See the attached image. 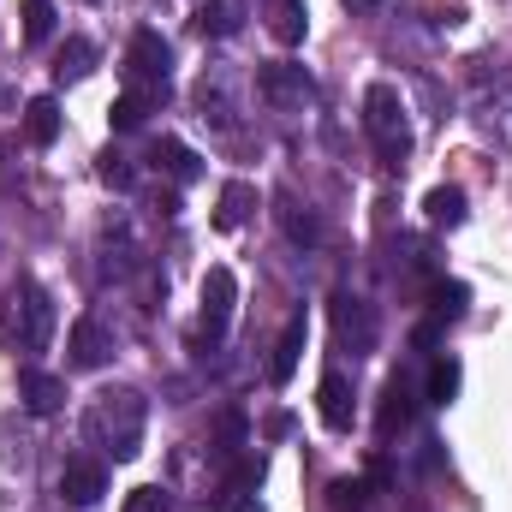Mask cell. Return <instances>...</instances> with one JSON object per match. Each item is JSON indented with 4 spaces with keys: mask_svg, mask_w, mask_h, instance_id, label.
<instances>
[{
    "mask_svg": "<svg viewBox=\"0 0 512 512\" xmlns=\"http://www.w3.org/2000/svg\"><path fill=\"white\" fill-rule=\"evenodd\" d=\"M233 310H239V280H233V268H209V274H203V340H209V346L227 340Z\"/></svg>",
    "mask_w": 512,
    "mask_h": 512,
    "instance_id": "5",
    "label": "cell"
},
{
    "mask_svg": "<svg viewBox=\"0 0 512 512\" xmlns=\"http://www.w3.org/2000/svg\"><path fill=\"white\" fill-rule=\"evenodd\" d=\"M256 96L268 102V108H310L316 102V84H310V72L304 66H262L256 72Z\"/></svg>",
    "mask_w": 512,
    "mask_h": 512,
    "instance_id": "6",
    "label": "cell"
},
{
    "mask_svg": "<svg viewBox=\"0 0 512 512\" xmlns=\"http://www.w3.org/2000/svg\"><path fill=\"white\" fill-rule=\"evenodd\" d=\"M268 435H274V441H286V435H292V417H286V411H274V417H268Z\"/></svg>",
    "mask_w": 512,
    "mask_h": 512,
    "instance_id": "33",
    "label": "cell"
},
{
    "mask_svg": "<svg viewBox=\"0 0 512 512\" xmlns=\"http://www.w3.org/2000/svg\"><path fill=\"white\" fill-rule=\"evenodd\" d=\"M54 36V0H24V42L42 48Z\"/></svg>",
    "mask_w": 512,
    "mask_h": 512,
    "instance_id": "25",
    "label": "cell"
},
{
    "mask_svg": "<svg viewBox=\"0 0 512 512\" xmlns=\"http://www.w3.org/2000/svg\"><path fill=\"white\" fill-rule=\"evenodd\" d=\"M346 6H352V12H370V6H376V0H346Z\"/></svg>",
    "mask_w": 512,
    "mask_h": 512,
    "instance_id": "34",
    "label": "cell"
},
{
    "mask_svg": "<svg viewBox=\"0 0 512 512\" xmlns=\"http://www.w3.org/2000/svg\"><path fill=\"white\" fill-rule=\"evenodd\" d=\"M102 179H108L114 191H131V185H137V167H131L126 155H114V149H108V155H102Z\"/></svg>",
    "mask_w": 512,
    "mask_h": 512,
    "instance_id": "30",
    "label": "cell"
},
{
    "mask_svg": "<svg viewBox=\"0 0 512 512\" xmlns=\"http://www.w3.org/2000/svg\"><path fill=\"white\" fill-rule=\"evenodd\" d=\"M411 340H417V346H423V352H429V346H435V340H441V322H423V328H417V334H411Z\"/></svg>",
    "mask_w": 512,
    "mask_h": 512,
    "instance_id": "32",
    "label": "cell"
},
{
    "mask_svg": "<svg viewBox=\"0 0 512 512\" xmlns=\"http://www.w3.org/2000/svg\"><path fill=\"white\" fill-rule=\"evenodd\" d=\"M66 352H72V370H102V364L114 358V334H108L96 316H78V322H72Z\"/></svg>",
    "mask_w": 512,
    "mask_h": 512,
    "instance_id": "10",
    "label": "cell"
},
{
    "mask_svg": "<svg viewBox=\"0 0 512 512\" xmlns=\"http://www.w3.org/2000/svg\"><path fill=\"white\" fill-rule=\"evenodd\" d=\"M60 495H66L72 507H96V501L108 495V465H102L96 453L66 459V471H60Z\"/></svg>",
    "mask_w": 512,
    "mask_h": 512,
    "instance_id": "8",
    "label": "cell"
},
{
    "mask_svg": "<svg viewBox=\"0 0 512 512\" xmlns=\"http://www.w3.org/2000/svg\"><path fill=\"white\" fill-rule=\"evenodd\" d=\"M268 30H274V42H304V30H310V12H304V0H274V18H268Z\"/></svg>",
    "mask_w": 512,
    "mask_h": 512,
    "instance_id": "23",
    "label": "cell"
},
{
    "mask_svg": "<svg viewBox=\"0 0 512 512\" xmlns=\"http://www.w3.org/2000/svg\"><path fill=\"white\" fill-rule=\"evenodd\" d=\"M251 215H256V185L227 179V185H221V203H215V227H221V233H239Z\"/></svg>",
    "mask_w": 512,
    "mask_h": 512,
    "instance_id": "14",
    "label": "cell"
},
{
    "mask_svg": "<svg viewBox=\"0 0 512 512\" xmlns=\"http://www.w3.org/2000/svg\"><path fill=\"white\" fill-rule=\"evenodd\" d=\"M84 435L114 453V459H137L143 453V399L131 387H102L90 399V417H84Z\"/></svg>",
    "mask_w": 512,
    "mask_h": 512,
    "instance_id": "1",
    "label": "cell"
},
{
    "mask_svg": "<svg viewBox=\"0 0 512 512\" xmlns=\"http://www.w3.org/2000/svg\"><path fill=\"white\" fill-rule=\"evenodd\" d=\"M411 417H417V387H411V376H393V382H387V393H382V411H376L382 441L405 435V429H411Z\"/></svg>",
    "mask_w": 512,
    "mask_h": 512,
    "instance_id": "11",
    "label": "cell"
},
{
    "mask_svg": "<svg viewBox=\"0 0 512 512\" xmlns=\"http://www.w3.org/2000/svg\"><path fill=\"white\" fill-rule=\"evenodd\" d=\"M316 405H322V423H328V429H340V435H346V429H352V417H358V405H352V382H346L340 370H328V376H322Z\"/></svg>",
    "mask_w": 512,
    "mask_h": 512,
    "instance_id": "13",
    "label": "cell"
},
{
    "mask_svg": "<svg viewBox=\"0 0 512 512\" xmlns=\"http://www.w3.org/2000/svg\"><path fill=\"white\" fill-rule=\"evenodd\" d=\"M251 18V0H203L197 6V30L203 36H239Z\"/></svg>",
    "mask_w": 512,
    "mask_h": 512,
    "instance_id": "15",
    "label": "cell"
},
{
    "mask_svg": "<svg viewBox=\"0 0 512 512\" xmlns=\"http://www.w3.org/2000/svg\"><path fill=\"white\" fill-rule=\"evenodd\" d=\"M262 489V459H239L233 471H227V501L215 512H227V507H239V512H256L251 507V495Z\"/></svg>",
    "mask_w": 512,
    "mask_h": 512,
    "instance_id": "18",
    "label": "cell"
},
{
    "mask_svg": "<svg viewBox=\"0 0 512 512\" xmlns=\"http://www.w3.org/2000/svg\"><path fill=\"white\" fill-rule=\"evenodd\" d=\"M221 441H227L221 453L233 459V453H239V441H245V417H239V411H227V417H221Z\"/></svg>",
    "mask_w": 512,
    "mask_h": 512,
    "instance_id": "31",
    "label": "cell"
},
{
    "mask_svg": "<svg viewBox=\"0 0 512 512\" xmlns=\"http://www.w3.org/2000/svg\"><path fill=\"white\" fill-rule=\"evenodd\" d=\"M459 382H465L459 358H435V364H429V382H423V399H429V405H453V399H459Z\"/></svg>",
    "mask_w": 512,
    "mask_h": 512,
    "instance_id": "22",
    "label": "cell"
},
{
    "mask_svg": "<svg viewBox=\"0 0 512 512\" xmlns=\"http://www.w3.org/2000/svg\"><path fill=\"white\" fill-rule=\"evenodd\" d=\"M0 334H6V346H18V352H42V346H48V334H54V298H48L30 274H18V280L6 286Z\"/></svg>",
    "mask_w": 512,
    "mask_h": 512,
    "instance_id": "2",
    "label": "cell"
},
{
    "mask_svg": "<svg viewBox=\"0 0 512 512\" xmlns=\"http://www.w3.org/2000/svg\"><path fill=\"white\" fill-rule=\"evenodd\" d=\"M477 126H483V137H495L501 149H512V84H507V90H495V96L483 102Z\"/></svg>",
    "mask_w": 512,
    "mask_h": 512,
    "instance_id": "19",
    "label": "cell"
},
{
    "mask_svg": "<svg viewBox=\"0 0 512 512\" xmlns=\"http://www.w3.org/2000/svg\"><path fill=\"white\" fill-rule=\"evenodd\" d=\"M435 322H453V316H465V304H471V292L459 286V280H435Z\"/></svg>",
    "mask_w": 512,
    "mask_h": 512,
    "instance_id": "27",
    "label": "cell"
},
{
    "mask_svg": "<svg viewBox=\"0 0 512 512\" xmlns=\"http://www.w3.org/2000/svg\"><path fill=\"white\" fill-rule=\"evenodd\" d=\"M364 131H370L382 167H405V155H411V126H405V102H399L393 84H370V90H364Z\"/></svg>",
    "mask_w": 512,
    "mask_h": 512,
    "instance_id": "3",
    "label": "cell"
},
{
    "mask_svg": "<svg viewBox=\"0 0 512 512\" xmlns=\"http://www.w3.org/2000/svg\"><path fill=\"white\" fill-rule=\"evenodd\" d=\"M423 215H429V227H459L465 221V191L459 185H435L423 197Z\"/></svg>",
    "mask_w": 512,
    "mask_h": 512,
    "instance_id": "20",
    "label": "cell"
},
{
    "mask_svg": "<svg viewBox=\"0 0 512 512\" xmlns=\"http://www.w3.org/2000/svg\"><path fill=\"white\" fill-rule=\"evenodd\" d=\"M54 72H60V78H90V72H96V42H90V36H66Z\"/></svg>",
    "mask_w": 512,
    "mask_h": 512,
    "instance_id": "24",
    "label": "cell"
},
{
    "mask_svg": "<svg viewBox=\"0 0 512 512\" xmlns=\"http://www.w3.org/2000/svg\"><path fill=\"white\" fill-rule=\"evenodd\" d=\"M149 161H155V167H161V173H167L173 185H191V179L203 173V161H197V149H185L179 137H161V143L149 149Z\"/></svg>",
    "mask_w": 512,
    "mask_h": 512,
    "instance_id": "16",
    "label": "cell"
},
{
    "mask_svg": "<svg viewBox=\"0 0 512 512\" xmlns=\"http://www.w3.org/2000/svg\"><path fill=\"white\" fill-rule=\"evenodd\" d=\"M304 340H310V316H304V310H292V316H286V328H280V340H274V358H268V382H274V387H286L292 376H298Z\"/></svg>",
    "mask_w": 512,
    "mask_h": 512,
    "instance_id": "9",
    "label": "cell"
},
{
    "mask_svg": "<svg viewBox=\"0 0 512 512\" xmlns=\"http://www.w3.org/2000/svg\"><path fill=\"white\" fill-rule=\"evenodd\" d=\"M280 227H286L292 245H322V221H316L298 197H280Z\"/></svg>",
    "mask_w": 512,
    "mask_h": 512,
    "instance_id": "21",
    "label": "cell"
},
{
    "mask_svg": "<svg viewBox=\"0 0 512 512\" xmlns=\"http://www.w3.org/2000/svg\"><path fill=\"white\" fill-rule=\"evenodd\" d=\"M334 334H340V352H352V358L376 352V304L340 292V298H334Z\"/></svg>",
    "mask_w": 512,
    "mask_h": 512,
    "instance_id": "7",
    "label": "cell"
},
{
    "mask_svg": "<svg viewBox=\"0 0 512 512\" xmlns=\"http://www.w3.org/2000/svg\"><path fill=\"white\" fill-rule=\"evenodd\" d=\"M143 114H149V102H143V96H120V102H114V108H108V120H114V131H137L143 126Z\"/></svg>",
    "mask_w": 512,
    "mask_h": 512,
    "instance_id": "28",
    "label": "cell"
},
{
    "mask_svg": "<svg viewBox=\"0 0 512 512\" xmlns=\"http://www.w3.org/2000/svg\"><path fill=\"white\" fill-rule=\"evenodd\" d=\"M18 399H24V411H36V417H54V411L66 405V382L30 364V370H18Z\"/></svg>",
    "mask_w": 512,
    "mask_h": 512,
    "instance_id": "12",
    "label": "cell"
},
{
    "mask_svg": "<svg viewBox=\"0 0 512 512\" xmlns=\"http://www.w3.org/2000/svg\"><path fill=\"white\" fill-rule=\"evenodd\" d=\"M364 507H370V483L364 477H340L328 489V512H364Z\"/></svg>",
    "mask_w": 512,
    "mask_h": 512,
    "instance_id": "26",
    "label": "cell"
},
{
    "mask_svg": "<svg viewBox=\"0 0 512 512\" xmlns=\"http://www.w3.org/2000/svg\"><path fill=\"white\" fill-rule=\"evenodd\" d=\"M120 512H173V495L167 489H155V483H143V489H131L126 507Z\"/></svg>",
    "mask_w": 512,
    "mask_h": 512,
    "instance_id": "29",
    "label": "cell"
},
{
    "mask_svg": "<svg viewBox=\"0 0 512 512\" xmlns=\"http://www.w3.org/2000/svg\"><path fill=\"white\" fill-rule=\"evenodd\" d=\"M167 72H173L167 36H161V30H137L131 48H126V90L143 96L149 108H161V102H167Z\"/></svg>",
    "mask_w": 512,
    "mask_h": 512,
    "instance_id": "4",
    "label": "cell"
},
{
    "mask_svg": "<svg viewBox=\"0 0 512 512\" xmlns=\"http://www.w3.org/2000/svg\"><path fill=\"white\" fill-rule=\"evenodd\" d=\"M24 137H30L36 149H48V143L60 137V102H54V96H30V102H24Z\"/></svg>",
    "mask_w": 512,
    "mask_h": 512,
    "instance_id": "17",
    "label": "cell"
}]
</instances>
